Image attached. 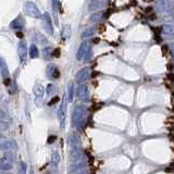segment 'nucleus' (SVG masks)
<instances>
[{
	"label": "nucleus",
	"instance_id": "1",
	"mask_svg": "<svg viewBox=\"0 0 174 174\" xmlns=\"http://www.w3.org/2000/svg\"><path fill=\"white\" fill-rule=\"evenodd\" d=\"M85 112H86V109H85L84 106L82 105H78L74 107L73 111H72V125L73 126H78L80 124H82V121L84 119Z\"/></svg>",
	"mask_w": 174,
	"mask_h": 174
},
{
	"label": "nucleus",
	"instance_id": "2",
	"mask_svg": "<svg viewBox=\"0 0 174 174\" xmlns=\"http://www.w3.org/2000/svg\"><path fill=\"white\" fill-rule=\"evenodd\" d=\"M67 111H68V107H67V99L65 97H63L62 100H61V106L58 110V118H59V122H60V127L62 129H64L65 127V121H67Z\"/></svg>",
	"mask_w": 174,
	"mask_h": 174
},
{
	"label": "nucleus",
	"instance_id": "3",
	"mask_svg": "<svg viewBox=\"0 0 174 174\" xmlns=\"http://www.w3.org/2000/svg\"><path fill=\"white\" fill-rule=\"evenodd\" d=\"M24 11H25V13L28 16L33 17V19H39L41 16L38 8L35 6V3H33L31 1L25 2V4H24Z\"/></svg>",
	"mask_w": 174,
	"mask_h": 174
},
{
	"label": "nucleus",
	"instance_id": "4",
	"mask_svg": "<svg viewBox=\"0 0 174 174\" xmlns=\"http://www.w3.org/2000/svg\"><path fill=\"white\" fill-rule=\"evenodd\" d=\"M90 51H92V50H90V43L89 41H84V43H82V45L80 46V48H78V54H76V59H78V61L85 60L86 56Z\"/></svg>",
	"mask_w": 174,
	"mask_h": 174
},
{
	"label": "nucleus",
	"instance_id": "5",
	"mask_svg": "<svg viewBox=\"0 0 174 174\" xmlns=\"http://www.w3.org/2000/svg\"><path fill=\"white\" fill-rule=\"evenodd\" d=\"M90 78V69L89 68H83L82 70L76 73L75 75V81L78 84H84L85 82Z\"/></svg>",
	"mask_w": 174,
	"mask_h": 174
},
{
	"label": "nucleus",
	"instance_id": "6",
	"mask_svg": "<svg viewBox=\"0 0 174 174\" xmlns=\"http://www.w3.org/2000/svg\"><path fill=\"white\" fill-rule=\"evenodd\" d=\"M76 96L82 101L89 100V90H88V86L86 84L78 85V89H76Z\"/></svg>",
	"mask_w": 174,
	"mask_h": 174
},
{
	"label": "nucleus",
	"instance_id": "7",
	"mask_svg": "<svg viewBox=\"0 0 174 174\" xmlns=\"http://www.w3.org/2000/svg\"><path fill=\"white\" fill-rule=\"evenodd\" d=\"M17 54H19L20 61L22 64L26 62V58H27V47H26V43L21 40L17 45Z\"/></svg>",
	"mask_w": 174,
	"mask_h": 174
},
{
	"label": "nucleus",
	"instance_id": "8",
	"mask_svg": "<svg viewBox=\"0 0 174 174\" xmlns=\"http://www.w3.org/2000/svg\"><path fill=\"white\" fill-rule=\"evenodd\" d=\"M157 7L159 9L160 12L168 13L172 10V3L170 0H158L157 1Z\"/></svg>",
	"mask_w": 174,
	"mask_h": 174
},
{
	"label": "nucleus",
	"instance_id": "9",
	"mask_svg": "<svg viewBox=\"0 0 174 174\" xmlns=\"http://www.w3.org/2000/svg\"><path fill=\"white\" fill-rule=\"evenodd\" d=\"M43 23H44V27H45L46 32L49 35H54V28H52V22H51V17H50L49 13L46 12L43 16Z\"/></svg>",
	"mask_w": 174,
	"mask_h": 174
},
{
	"label": "nucleus",
	"instance_id": "10",
	"mask_svg": "<svg viewBox=\"0 0 174 174\" xmlns=\"http://www.w3.org/2000/svg\"><path fill=\"white\" fill-rule=\"evenodd\" d=\"M46 73H47V76L49 78H59L60 76V71L58 70V68L54 64H49L47 67V70H46Z\"/></svg>",
	"mask_w": 174,
	"mask_h": 174
},
{
	"label": "nucleus",
	"instance_id": "11",
	"mask_svg": "<svg viewBox=\"0 0 174 174\" xmlns=\"http://www.w3.org/2000/svg\"><path fill=\"white\" fill-rule=\"evenodd\" d=\"M24 26H25V20H24V17H22L21 15L15 17V19L10 23V27L13 28V30H22Z\"/></svg>",
	"mask_w": 174,
	"mask_h": 174
},
{
	"label": "nucleus",
	"instance_id": "12",
	"mask_svg": "<svg viewBox=\"0 0 174 174\" xmlns=\"http://www.w3.org/2000/svg\"><path fill=\"white\" fill-rule=\"evenodd\" d=\"M68 140H69V145L71 146L72 149H75V150H80L81 143H80V139H78V136L70 135L69 137H68Z\"/></svg>",
	"mask_w": 174,
	"mask_h": 174
},
{
	"label": "nucleus",
	"instance_id": "13",
	"mask_svg": "<svg viewBox=\"0 0 174 174\" xmlns=\"http://www.w3.org/2000/svg\"><path fill=\"white\" fill-rule=\"evenodd\" d=\"M1 149L4 151H11L17 149V146L13 140H6L1 143Z\"/></svg>",
	"mask_w": 174,
	"mask_h": 174
},
{
	"label": "nucleus",
	"instance_id": "14",
	"mask_svg": "<svg viewBox=\"0 0 174 174\" xmlns=\"http://www.w3.org/2000/svg\"><path fill=\"white\" fill-rule=\"evenodd\" d=\"M0 72H1V76L3 80L9 78V69H8V67H7L3 59L0 60Z\"/></svg>",
	"mask_w": 174,
	"mask_h": 174
},
{
	"label": "nucleus",
	"instance_id": "15",
	"mask_svg": "<svg viewBox=\"0 0 174 174\" xmlns=\"http://www.w3.org/2000/svg\"><path fill=\"white\" fill-rule=\"evenodd\" d=\"M0 168H1V170H3V171H8L13 168V164H12V162L9 161L7 158L2 157L1 160H0Z\"/></svg>",
	"mask_w": 174,
	"mask_h": 174
},
{
	"label": "nucleus",
	"instance_id": "16",
	"mask_svg": "<svg viewBox=\"0 0 174 174\" xmlns=\"http://www.w3.org/2000/svg\"><path fill=\"white\" fill-rule=\"evenodd\" d=\"M161 31L164 35H169V36L174 35V25H171V24H164V25H162Z\"/></svg>",
	"mask_w": 174,
	"mask_h": 174
},
{
	"label": "nucleus",
	"instance_id": "17",
	"mask_svg": "<svg viewBox=\"0 0 174 174\" xmlns=\"http://www.w3.org/2000/svg\"><path fill=\"white\" fill-rule=\"evenodd\" d=\"M43 57L45 60H50L54 57V49L51 47H46L43 49Z\"/></svg>",
	"mask_w": 174,
	"mask_h": 174
},
{
	"label": "nucleus",
	"instance_id": "18",
	"mask_svg": "<svg viewBox=\"0 0 174 174\" xmlns=\"http://www.w3.org/2000/svg\"><path fill=\"white\" fill-rule=\"evenodd\" d=\"M71 33H72L71 26H70V25H65L64 27H63V30H62L61 36H62V38L64 39V40H67V39H69L70 37H71Z\"/></svg>",
	"mask_w": 174,
	"mask_h": 174
},
{
	"label": "nucleus",
	"instance_id": "19",
	"mask_svg": "<svg viewBox=\"0 0 174 174\" xmlns=\"http://www.w3.org/2000/svg\"><path fill=\"white\" fill-rule=\"evenodd\" d=\"M73 98H74V83L70 82L69 85H68V99H69L70 102H72Z\"/></svg>",
	"mask_w": 174,
	"mask_h": 174
},
{
	"label": "nucleus",
	"instance_id": "20",
	"mask_svg": "<svg viewBox=\"0 0 174 174\" xmlns=\"http://www.w3.org/2000/svg\"><path fill=\"white\" fill-rule=\"evenodd\" d=\"M30 56L32 59L38 58L39 57V50H38V48H37V46L34 45V44L31 45V47H30Z\"/></svg>",
	"mask_w": 174,
	"mask_h": 174
},
{
	"label": "nucleus",
	"instance_id": "21",
	"mask_svg": "<svg viewBox=\"0 0 174 174\" xmlns=\"http://www.w3.org/2000/svg\"><path fill=\"white\" fill-rule=\"evenodd\" d=\"M33 92H34V94H35V96H36V97H43L44 96V92H45V88L41 86L40 84H36L34 86Z\"/></svg>",
	"mask_w": 174,
	"mask_h": 174
},
{
	"label": "nucleus",
	"instance_id": "22",
	"mask_svg": "<svg viewBox=\"0 0 174 174\" xmlns=\"http://www.w3.org/2000/svg\"><path fill=\"white\" fill-rule=\"evenodd\" d=\"M105 16L106 15L103 12H96L90 16V20H92V22H99V21H101Z\"/></svg>",
	"mask_w": 174,
	"mask_h": 174
},
{
	"label": "nucleus",
	"instance_id": "23",
	"mask_svg": "<svg viewBox=\"0 0 174 174\" xmlns=\"http://www.w3.org/2000/svg\"><path fill=\"white\" fill-rule=\"evenodd\" d=\"M26 170H27V164L24 161H19V164H17V172H19V174H26Z\"/></svg>",
	"mask_w": 174,
	"mask_h": 174
},
{
	"label": "nucleus",
	"instance_id": "24",
	"mask_svg": "<svg viewBox=\"0 0 174 174\" xmlns=\"http://www.w3.org/2000/svg\"><path fill=\"white\" fill-rule=\"evenodd\" d=\"M129 0H115L114 6L115 8H125L126 6H129Z\"/></svg>",
	"mask_w": 174,
	"mask_h": 174
},
{
	"label": "nucleus",
	"instance_id": "25",
	"mask_svg": "<svg viewBox=\"0 0 174 174\" xmlns=\"http://www.w3.org/2000/svg\"><path fill=\"white\" fill-rule=\"evenodd\" d=\"M59 161H60V155L57 150H54L51 153V162L54 164H58Z\"/></svg>",
	"mask_w": 174,
	"mask_h": 174
},
{
	"label": "nucleus",
	"instance_id": "26",
	"mask_svg": "<svg viewBox=\"0 0 174 174\" xmlns=\"http://www.w3.org/2000/svg\"><path fill=\"white\" fill-rule=\"evenodd\" d=\"M94 33H95V28H94V27L88 28V30H86V31H85V32L82 34V38H83V39L88 38V37L92 36V35H94Z\"/></svg>",
	"mask_w": 174,
	"mask_h": 174
},
{
	"label": "nucleus",
	"instance_id": "27",
	"mask_svg": "<svg viewBox=\"0 0 174 174\" xmlns=\"http://www.w3.org/2000/svg\"><path fill=\"white\" fill-rule=\"evenodd\" d=\"M88 7H89V10H95V9L101 7V3L99 2V0H92L89 2V6Z\"/></svg>",
	"mask_w": 174,
	"mask_h": 174
},
{
	"label": "nucleus",
	"instance_id": "28",
	"mask_svg": "<svg viewBox=\"0 0 174 174\" xmlns=\"http://www.w3.org/2000/svg\"><path fill=\"white\" fill-rule=\"evenodd\" d=\"M51 3H52V8H54V10L56 11H59V9L61 8V4H60V0H51Z\"/></svg>",
	"mask_w": 174,
	"mask_h": 174
},
{
	"label": "nucleus",
	"instance_id": "29",
	"mask_svg": "<svg viewBox=\"0 0 174 174\" xmlns=\"http://www.w3.org/2000/svg\"><path fill=\"white\" fill-rule=\"evenodd\" d=\"M56 92V86L52 84H49L47 87V94L49 95V96H51L52 94H54Z\"/></svg>",
	"mask_w": 174,
	"mask_h": 174
},
{
	"label": "nucleus",
	"instance_id": "30",
	"mask_svg": "<svg viewBox=\"0 0 174 174\" xmlns=\"http://www.w3.org/2000/svg\"><path fill=\"white\" fill-rule=\"evenodd\" d=\"M7 129H9V123H6L4 121H1V124H0V129L3 132V131H6Z\"/></svg>",
	"mask_w": 174,
	"mask_h": 174
},
{
	"label": "nucleus",
	"instance_id": "31",
	"mask_svg": "<svg viewBox=\"0 0 174 174\" xmlns=\"http://www.w3.org/2000/svg\"><path fill=\"white\" fill-rule=\"evenodd\" d=\"M58 101H59V97H54V99H51V100L49 101V106L54 105V103H57Z\"/></svg>",
	"mask_w": 174,
	"mask_h": 174
},
{
	"label": "nucleus",
	"instance_id": "32",
	"mask_svg": "<svg viewBox=\"0 0 174 174\" xmlns=\"http://www.w3.org/2000/svg\"><path fill=\"white\" fill-rule=\"evenodd\" d=\"M57 139V137L56 136H50L49 138H48V144H52V143H54V140Z\"/></svg>",
	"mask_w": 174,
	"mask_h": 174
},
{
	"label": "nucleus",
	"instance_id": "33",
	"mask_svg": "<svg viewBox=\"0 0 174 174\" xmlns=\"http://www.w3.org/2000/svg\"><path fill=\"white\" fill-rule=\"evenodd\" d=\"M59 52H60V50L56 49V50H54V57H59Z\"/></svg>",
	"mask_w": 174,
	"mask_h": 174
},
{
	"label": "nucleus",
	"instance_id": "34",
	"mask_svg": "<svg viewBox=\"0 0 174 174\" xmlns=\"http://www.w3.org/2000/svg\"><path fill=\"white\" fill-rule=\"evenodd\" d=\"M78 174H87V171H86V170H81V171H78Z\"/></svg>",
	"mask_w": 174,
	"mask_h": 174
},
{
	"label": "nucleus",
	"instance_id": "35",
	"mask_svg": "<svg viewBox=\"0 0 174 174\" xmlns=\"http://www.w3.org/2000/svg\"><path fill=\"white\" fill-rule=\"evenodd\" d=\"M16 36L19 37V38H22V37H23V34H22V33H16Z\"/></svg>",
	"mask_w": 174,
	"mask_h": 174
},
{
	"label": "nucleus",
	"instance_id": "36",
	"mask_svg": "<svg viewBox=\"0 0 174 174\" xmlns=\"http://www.w3.org/2000/svg\"><path fill=\"white\" fill-rule=\"evenodd\" d=\"M171 48H172V51L174 52V43L172 44V45H171Z\"/></svg>",
	"mask_w": 174,
	"mask_h": 174
},
{
	"label": "nucleus",
	"instance_id": "37",
	"mask_svg": "<svg viewBox=\"0 0 174 174\" xmlns=\"http://www.w3.org/2000/svg\"><path fill=\"white\" fill-rule=\"evenodd\" d=\"M144 1H151V0H144Z\"/></svg>",
	"mask_w": 174,
	"mask_h": 174
},
{
	"label": "nucleus",
	"instance_id": "38",
	"mask_svg": "<svg viewBox=\"0 0 174 174\" xmlns=\"http://www.w3.org/2000/svg\"><path fill=\"white\" fill-rule=\"evenodd\" d=\"M31 174H34V172H33V171H31Z\"/></svg>",
	"mask_w": 174,
	"mask_h": 174
}]
</instances>
